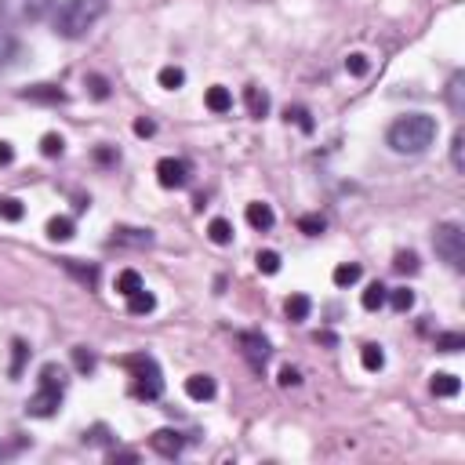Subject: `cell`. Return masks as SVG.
Listing matches in <instances>:
<instances>
[{"label":"cell","mask_w":465,"mask_h":465,"mask_svg":"<svg viewBox=\"0 0 465 465\" xmlns=\"http://www.w3.org/2000/svg\"><path fill=\"white\" fill-rule=\"evenodd\" d=\"M436 131H440L436 117H429V113H407V117H400V120L389 124L385 142H389V149L400 153V157H418V153H425L436 142Z\"/></svg>","instance_id":"6da1fadb"},{"label":"cell","mask_w":465,"mask_h":465,"mask_svg":"<svg viewBox=\"0 0 465 465\" xmlns=\"http://www.w3.org/2000/svg\"><path fill=\"white\" fill-rule=\"evenodd\" d=\"M110 11V0H62V8L55 11V33L66 40H81L88 30Z\"/></svg>","instance_id":"7a4b0ae2"},{"label":"cell","mask_w":465,"mask_h":465,"mask_svg":"<svg viewBox=\"0 0 465 465\" xmlns=\"http://www.w3.org/2000/svg\"><path fill=\"white\" fill-rule=\"evenodd\" d=\"M124 367L131 371V393L139 400H157L164 393V375H160V364L153 360L149 353H139V356H124Z\"/></svg>","instance_id":"3957f363"},{"label":"cell","mask_w":465,"mask_h":465,"mask_svg":"<svg viewBox=\"0 0 465 465\" xmlns=\"http://www.w3.org/2000/svg\"><path fill=\"white\" fill-rule=\"evenodd\" d=\"M55 0H0V25H37L40 18L51 15Z\"/></svg>","instance_id":"277c9868"},{"label":"cell","mask_w":465,"mask_h":465,"mask_svg":"<svg viewBox=\"0 0 465 465\" xmlns=\"http://www.w3.org/2000/svg\"><path fill=\"white\" fill-rule=\"evenodd\" d=\"M432 247H436V254H440L454 273L465 269V229H461L458 222L436 225V232H432Z\"/></svg>","instance_id":"5b68a950"},{"label":"cell","mask_w":465,"mask_h":465,"mask_svg":"<svg viewBox=\"0 0 465 465\" xmlns=\"http://www.w3.org/2000/svg\"><path fill=\"white\" fill-rule=\"evenodd\" d=\"M237 346H240V353H244V360H247V367H251L254 375H262L266 364H269V356H273L269 342H266L258 331H240V334H237Z\"/></svg>","instance_id":"8992f818"},{"label":"cell","mask_w":465,"mask_h":465,"mask_svg":"<svg viewBox=\"0 0 465 465\" xmlns=\"http://www.w3.org/2000/svg\"><path fill=\"white\" fill-rule=\"evenodd\" d=\"M59 407H62V393L59 389H40L25 400V415L30 418H51V415H59Z\"/></svg>","instance_id":"52a82bcc"},{"label":"cell","mask_w":465,"mask_h":465,"mask_svg":"<svg viewBox=\"0 0 465 465\" xmlns=\"http://www.w3.org/2000/svg\"><path fill=\"white\" fill-rule=\"evenodd\" d=\"M157 182H160L164 189H182V186H189V164H186V160H175V157H164V160L157 164Z\"/></svg>","instance_id":"ba28073f"},{"label":"cell","mask_w":465,"mask_h":465,"mask_svg":"<svg viewBox=\"0 0 465 465\" xmlns=\"http://www.w3.org/2000/svg\"><path fill=\"white\" fill-rule=\"evenodd\" d=\"M149 447L157 451L160 458H178V454L186 451V436L178 432V429H157V432L149 436Z\"/></svg>","instance_id":"9c48e42d"},{"label":"cell","mask_w":465,"mask_h":465,"mask_svg":"<svg viewBox=\"0 0 465 465\" xmlns=\"http://www.w3.org/2000/svg\"><path fill=\"white\" fill-rule=\"evenodd\" d=\"M18 98L25 102H37V106H62V102H69V95L55 84H33V88H22Z\"/></svg>","instance_id":"30bf717a"},{"label":"cell","mask_w":465,"mask_h":465,"mask_svg":"<svg viewBox=\"0 0 465 465\" xmlns=\"http://www.w3.org/2000/svg\"><path fill=\"white\" fill-rule=\"evenodd\" d=\"M215 393H218V385H215L211 375H189V378H186V396H189V400L208 404V400H215Z\"/></svg>","instance_id":"8fae6325"},{"label":"cell","mask_w":465,"mask_h":465,"mask_svg":"<svg viewBox=\"0 0 465 465\" xmlns=\"http://www.w3.org/2000/svg\"><path fill=\"white\" fill-rule=\"evenodd\" d=\"M113 244L149 247V244H153V232H149V229H135V225H117V229H113Z\"/></svg>","instance_id":"7c38bea8"},{"label":"cell","mask_w":465,"mask_h":465,"mask_svg":"<svg viewBox=\"0 0 465 465\" xmlns=\"http://www.w3.org/2000/svg\"><path fill=\"white\" fill-rule=\"evenodd\" d=\"M244 106H247V117H254V120H262V117L269 113V95H266L262 88H254V84H247V88H244Z\"/></svg>","instance_id":"4fadbf2b"},{"label":"cell","mask_w":465,"mask_h":465,"mask_svg":"<svg viewBox=\"0 0 465 465\" xmlns=\"http://www.w3.org/2000/svg\"><path fill=\"white\" fill-rule=\"evenodd\" d=\"M273 222H276V215H273V208H269V204H262V200L247 204V225H251V229L266 232V229H273Z\"/></svg>","instance_id":"5bb4252c"},{"label":"cell","mask_w":465,"mask_h":465,"mask_svg":"<svg viewBox=\"0 0 465 465\" xmlns=\"http://www.w3.org/2000/svg\"><path fill=\"white\" fill-rule=\"evenodd\" d=\"M18 59H22V44H18L11 33L0 30V73H8Z\"/></svg>","instance_id":"9a60e30c"},{"label":"cell","mask_w":465,"mask_h":465,"mask_svg":"<svg viewBox=\"0 0 465 465\" xmlns=\"http://www.w3.org/2000/svg\"><path fill=\"white\" fill-rule=\"evenodd\" d=\"M429 389H432V396H444V400H451V396H458V393H461V382H458V375H447V371H440V375H432Z\"/></svg>","instance_id":"2e32d148"},{"label":"cell","mask_w":465,"mask_h":465,"mask_svg":"<svg viewBox=\"0 0 465 465\" xmlns=\"http://www.w3.org/2000/svg\"><path fill=\"white\" fill-rule=\"evenodd\" d=\"M153 309H157V295L153 291L139 288L135 295H127V313L131 317H146V313H153Z\"/></svg>","instance_id":"e0dca14e"},{"label":"cell","mask_w":465,"mask_h":465,"mask_svg":"<svg viewBox=\"0 0 465 465\" xmlns=\"http://www.w3.org/2000/svg\"><path fill=\"white\" fill-rule=\"evenodd\" d=\"M283 313H288L291 324H302V320H309V313H313V302H309V295H291L288 302H283Z\"/></svg>","instance_id":"ac0fdd59"},{"label":"cell","mask_w":465,"mask_h":465,"mask_svg":"<svg viewBox=\"0 0 465 465\" xmlns=\"http://www.w3.org/2000/svg\"><path fill=\"white\" fill-rule=\"evenodd\" d=\"M62 269L73 273L84 288H95V283H98V266H84V262H76V258H62Z\"/></svg>","instance_id":"d6986e66"},{"label":"cell","mask_w":465,"mask_h":465,"mask_svg":"<svg viewBox=\"0 0 465 465\" xmlns=\"http://www.w3.org/2000/svg\"><path fill=\"white\" fill-rule=\"evenodd\" d=\"M204 102H208V110H211V113H229V110H232V95H229V88H222V84L208 88Z\"/></svg>","instance_id":"ffe728a7"},{"label":"cell","mask_w":465,"mask_h":465,"mask_svg":"<svg viewBox=\"0 0 465 465\" xmlns=\"http://www.w3.org/2000/svg\"><path fill=\"white\" fill-rule=\"evenodd\" d=\"M47 240H55V244H66V240H73V218H66V215L47 218Z\"/></svg>","instance_id":"44dd1931"},{"label":"cell","mask_w":465,"mask_h":465,"mask_svg":"<svg viewBox=\"0 0 465 465\" xmlns=\"http://www.w3.org/2000/svg\"><path fill=\"white\" fill-rule=\"evenodd\" d=\"M25 360H30V346H25L22 339H15V342H11V364H8V378H11V382H15V378H22Z\"/></svg>","instance_id":"7402d4cb"},{"label":"cell","mask_w":465,"mask_h":465,"mask_svg":"<svg viewBox=\"0 0 465 465\" xmlns=\"http://www.w3.org/2000/svg\"><path fill=\"white\" fill-rule=\"evenodd\" d=\"M40 385H44V389H59V393H66V367H59V364H44V367H40Z\"/></svg>","instance_id":"603a6c76"},{"label":"cell","mask_w":465,"mask_h":465,"mask_svg":"<svg viewBox=\"0 0 465 465\" xmlns=\"http://www.w3.org/2000/svg\"><path fill=\"white\" fill-rule=\"evenodd\" d=\"M385 295H389V288L375 280V283H367V291L360 295V305H364L367 313H375V309H382V305H385Z\"/></svg>","instance_id":"cb8c5ba5"},{"label":"cell","mask_w":465,"mask_h":465,"mask_svg":"<svg viewBox=\"0 0 465 465\" xmlns=\"http://www.w3.org/2000/svg\"><path fill=\"white\" fill-rule=\"evenodd\" d=\"M364 276V269H360L356 262H342L339 269L331 273V280H334V288H353V283Z\"/></svg>","instance_id":"d4e9b609"},{"label":"cell","mask_w":465,"mask_h":465,"mask_svg":"<svg viewBox=\"0 0 465 465\" xmlns=\"http://www.w3.org/2000/svg\"><path fill=\"white\" fill-rule=\"evenodd\" d=\"M73 367L81 371V375H91L98 367V356L88 349V346H73Z\"/></svg>","instance_id":"484cf974"},{"label":"cell","mask_w":465,"mask_h":465,"mask_svg":"<svg viewBox=\"0 0 465 465\" xmlns=\"http://www.w3.org/2000/svg\"><path fill=\"white\" fill-rule=\"evenodd\" d=\"M461 91H465V73H454V76H451V84H447V102H451V110H454V113L465 110Z\"/></svg>","instance_id":"4316f807"},{"label":"cell","mask_w":465,"mask_h":465,"mask_svg":"<svg viewBox=\"0 0 465 465\" xmlns=\"http://www.w3.org/2000/svg\"><path fill=\"white\" fill-rule=\"evenodd\" d=\"M208 237H211V244L225 247V244H232V225H229L225 218H211V225H208Z\"/></svg>","instance_id":"83f0119b"},{"label":"cell","mask_w":465,"mask_h":465,"mask_svg":"<svg viewBox=\"0 0 465 465\" xmlns=\"http://www.w3.org/2000/svg\"><path fill=\"white\" fill-rule=\"evenodd\" d=\"M360 364H364V371H382L385 367L382 346H364V349H360Z\"/></svg>","instance_id":"f1b7e54d"},{"label":"cell","mask_w":465,"mask_h":465,"mask_svg":"<svg viewBox=\"0 0 465 465\" xmlns=\"http://www.w3.org/2000/svg\"><path fill=\"white\" fill-rule=\"evenodd\" d=\"M385 302H389L396 313H407V309H415V291H411V288H396V291L385 295Z\"/></svg>","instance_id":"f546056e"},{"label":"cell","mask_w":465,"mask_h":465,"mask_svg":"<svg viewBox=\"0 0 465 465\" xmlns=\"http://www.w3.org/2000/svg\"><path fill=\"white\" fill-rule=\"evenodd\" d=\"M393 269L404 273V276H415V273L422 269V262H418V254H415V251H400V254L393 258Z\"/></svg>","instance_id":"4dcf8cb0"},{"label":"cell","mask_w":465,"mask_h":465,"mask_svg":"<svg viewBox=\"0 0 465 465\" xmlns=\"http://www.w3.org/2000/svg\"><path fill=\"white\" fill-rule=\"evenodd\" d=\"M157 81H160V88L175 91V88H182V84H186V69H178V66H164V69L157 73Z\"/></svg>","instance_id":"1f68e13d"},{"label":"cell","mask_w":465,"mask_h":465,"mask_svg":"<svg viewBox=\"0 0 465 465\" xmlns=\"http://www.w3.org/2000/svg\"><path fill=\"white\" fill-rule=\"evenodd\" d=\"M142 288V276L135 273V269H124V273H117V291L127 298V295H135Z\"/></svg>","instance_id":"d6a6232c"},{"label":"cell","mask_w":465,"mask_h":465,"mask_svg":"<svg viewBox=\"0 0 465 465\" xmlns=\"http://www.w3.org/2000/svg\"><path fill=\"white\" fill-rule=\"evenodd\" d=\"M283 117H288V124L295 120L305 135H313V127H317V124H313V117H309V110H305V106H288V113H283Z\"/></svg>","instance_id":"836d02e7"},{"label":"cell","mask_w":465,"mask_h":465,"mask_svg":"<svg viewBox=\"0 0 465 465\" xmlns=\"http://www.w3.org/2000/svg\"><path fill=\"white\" fill-rule=\"evenodd\" d=\"M84 84H88L91 98H98V102H106V98H110V81H106V76H98V73H88V76H84Z\"/></svg>","instance_id":"e575fe53"},{"label":"cell","mask_w":465,"mask_h":465,"mask_svg":"<svg viewBox=\"0 0 465 465\" xmlns=\"http://www.w3.org/2000/svg\"><path fill=\"white\" fill-rule=\"evenodd\" d=\"M436 349H440V353H458V349H465V334H458V331L436 334Z\"/></svg>","instance_id":"d590c367"},{"label":"cell","mask_w":465,"mask_h":465,"mask_svg":"<svg viewBox=\"0 0 465 465\" xmlns=\"http://www.w3.org/2000/svg\"><path fill=\"white\" fill-rule=\"evenodd\" d=\"M22 215H25L22 200H15V196H0V218H4V222H18Z\"/></svg>","instance_id":"8d00e7d4"},{"label":"cell","mask_w":465,"mask_h":465,"mask_svg":"<svg viewBox=\"0 0 465 465\" xmlns=\"http://www.w3.org/2000/svg\"><path fill=\"white\" fill-rule=\"evenodd\" d=\"M62 149H66V139L55 135V131H47L40 139V153H44V157H62Z\"/></svg>","instance_id":"74e56055"},{"label":"cell","mask_w":465,"mask_h":465,"mask_svg":"<svg viewBox=\"0 0 465 465\" xmlns=\"http://www.w3.org/2000/svg\"><path fill=\"white\" fill-rule=\"evenodd\" d=\"M298 229L305 232V237H320V232L327 229V222H324V215H302V218H298Z\"/></svg>","instance_id":"f35d334b"},{"label":"cell","mask_w":465,"mask_h":465,"mask_svg":"<svg viewBox=\"0 0 465 465\" xmlns=\"http://www.w3.org/2000/svg\"><path fill=\"white\" fill-rule=\"evenodd\" d=\"M451 164L454 171H465V131H454L451 139Z\"/></svg>","instance_id":"ab89813d"},{"label":"cell","mask_w":465,"mask_h":465,"mask_svg":"<svg viewBox=\"0 0 465 465\" xmlns=\"http://www.w3.org/2000/svg\"><path fill=\"white\" fill-rule=\"evenodd\" d=\"M258 273H266V276H273V273H280V254L276 251H258Z\"/></svg>","instance_id":"60d3db41"},{"label":"cell","mask_w":465,"mask_h":465,"mask_svg":"<svg viewBox=\"0 0 465 465\" xmlns=\"http://www.w3.org/2000/svg\"><path fill=\"white\" fill-rule=\"evenodd\" d=\"M346 69H349L353 76H367L371 62H367V55H360V51H353V55L346 59Z\"/></svg>","instance_id":"b9f144b4"},{"label":"cell","mask_w":465,"mask_h":465,"mask_svg":"<svg viewBox=\"0 0 465 465\" xmlns=\"http://www.w3.org/2000/svg\"><path fill=\"white\" fill-rule=\"evenodd\" d=\"M276 382L283 385V389H291V385H302V371H298V367H291V364H283V367H280V375H276Z\"/></svg>","instance_id":"7bdbcfd3"},{"label":"cell","mask_w":465,"mask_h":465,"mask_svg":"<svg viewBox=\"0 0 465 465\" xmlns=\"http://www.w3.org/2000/svg\"><path fill=\"white\" fill-rule=\"evenodd\" d=\"M110 436H113L110 425H102V422H98V425H91V429L84 432V444H110Z\"/></svg>","instance_id":"ee69618b"},{"label":"cell","mask_w":465,"mask_h":465,"mask_svg":"<svg viewBox=\"0 0 465 465\" xmlns=\"http://www.w3.org/2000/svg\"><path fill=\"white\" fill-rule=\"evenodd\" d=\"M135 135H139V139H153V135H157V124H153L149 117H139V120H135Z\"/></svg>","instance_id":"f6af8a7d"},{"label":"cell","mask_w":465,"mask_h":465,"mask_svg":"<svg viewBox=\"0 0 465 465\" xmlns=\"http://www.w3.org/2000/svg\"><path fill=\"white\" fill-rule=\"evenodd\" d=\"M8 164H15V149H11V142L0 139V167H8Z\"/></svg>","instance_id":"bcb514c9"},{"label":"cell","mask_w":465,"mask_h":465,"mask_svg":"<svg viewBox=\"0 0 465 465\" xmlns=\"http://www.w3.org/2000/svg\"><path fill=\"white\" fill-rule=\"evenodd\" d=\"M106 458H110L113 465H117V461H139V454H135V451H110Z\"/></svg>","instance_id":"7dc6e473"},{"label":"cell","mask_w":465,"mask_h":465,"mask_svg":"<svg viewBox=\"0 0 465 465\" xmlns=\"http://www.w3.org/2000/svg\"><path fill=\"white\" fill-rule=\"evenodd\" d=\"M95 157H98V164H113V160H117V149L102 146V149H95Z\"/></svg>","instance_id":"c3c4849f"},{"label":"cell","mask_w":465,"mask_h":465,"mask_svg":"<svg viewBox=\"0 0 465 465\" xmlns=\"http://www.w3.org/2000/svg\"><path fill=\"white\" fill-rule=\"evenodd\" d=\"M317 342H320V346H339V339H334L331 331H317Z\"/></svg>","instance_id":"681fc988"},{"label":"cell","mask_w":465,"mask_h":465,"mask_svg":"<svg viewBox=\"0 0 465 465\" xmlns=\"http://www.w3.org/2000/svg\"><path fill=\"white\" fill-rule=\"evenodd\" d=\"M18 447H22V444H15V447H4V444H0V458H8V454H15Z\"/></svg>","instance_id":"f907efd6"}]
</instances>
